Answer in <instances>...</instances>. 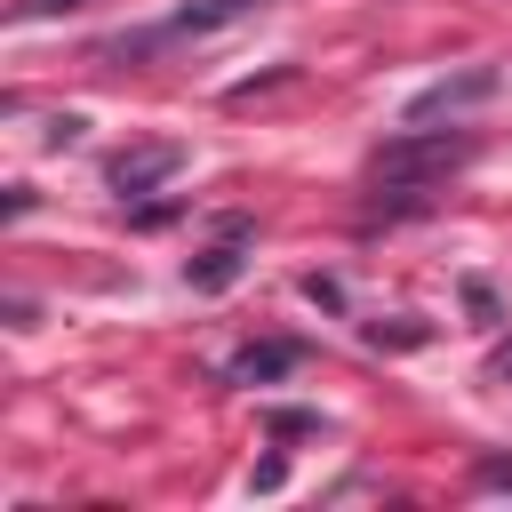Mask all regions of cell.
<instances>
[{
	"mask_svg": "<svg viewBox=\"0 0 512 512\" xmlns=\"http://www.w3.org/2000/svg\"><path fill=\"white\" fill-rule=\"evenodd\" d=\"M472 160V136H448V128H400L392 144H376L368 176L392 184V192H424V184H448V168Z\"/></svg>",
	"mask_w": 512,
	"mask_h": 512,
	"instance_id": "6da1fadb",
	"label": "cell"
},
{
	"mask_svg": "<svg viewBox=\"0 0 512 512\" xmlns=\"http://www.w3.org/2000/svg\"><path fill=\"white\" fill-rule=\"evenodd\" d=\"M496 96V64H464V72H448V80H432L424 96H408V128H432V120H464L472 104H488Z\"/></svg>",
	"mask_w": 512,
	"mask_h": 512,
	"instance_id": "7a4b0ae2",
	"label": "cell"
},
{
	"mask_svg": "<svg viewBox=\"0 0 512 512\" xmlns=\"http://www.w3.org/2000/svg\"><path fill=\"white\" fill-rule=\"evenodd\" d=\"M176 168H184V144H136V152H120L104 176H112V192H120V200H136V192H160Z\"/></svg>",
	"mask_w": 512,
	"mask_h": 512,
	"instance_id": "3957f363",
	"label": "cell"
},
{
	"mask_svg": "<svg viewBox=\"0 0 512 512\" xmlns=\"http://www.w3.org/2000/svg\"><path fill=\"white\" fill-rule=\"evenodd\" d=\"M248 240H256V232H248V224L232 216V224H224V232H216V240H208V248L192 256V288H200V296H216V288H232V280L248 272Z\"/></svg>",
	"mask_w": 512,
	"mask_h": 512,
	"instance_id": "277c9868",
	"label": "cell"
},
{
	"mask_svg": "<svg viewBox=\"0 0 512 512\" xmlns=\"http://www.w3.org/2000/svg\"><path fill=\"white\" fill-rule=\"evenodd\" d=\"M264 0H192L184 16H168V32L160 40H200V32H216V24H240V16H256Z\"/></svg>",
	"mask_w": 512,
	"mask_h": 512,
	"instance_id": "5b68a950",
	"label": "cell"
},
{
	"mask_svg": "<svg viewBox=\"0 0 512 512\" xmlns=\"http://www.w3.org/2000/svg\"><path fill=\"white\" fill-rule=\"evenodd\" d=\"M296 360H304L296 344H256V352H240V368H232V376H240V384H264V376H288Z\"/></svg>",
	"mask_w": 512,
	"mask_h": 512,
	"instance_id": "8992f818",
	"label": "cell"
},
{
	"mask_svg": "<svg viewBox=\"0 0 512 512\" xmlns=\"http://www.w3.org/2000/svg\"><path fill=\"white\" fill-rule=\"evenodd\" d=\"M40 8H80V0H24L16 16H40Z\"/></svg>",
	"mask_w": 512,
	"mask_h": 512,
	"instance_id": "52a82bcc",
	"label": "cell"
}]
</instances>
